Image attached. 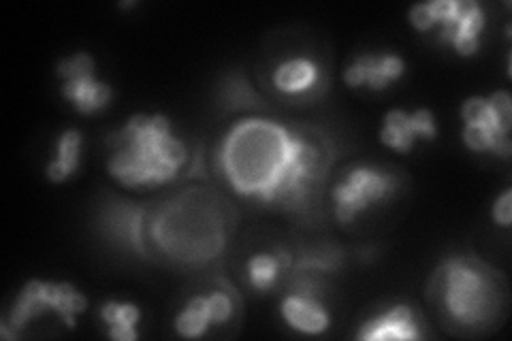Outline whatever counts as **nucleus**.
Returning <instances> with one entry per match:
<instances>
[{
  "mask_svg": "<svg viewBox=\"0 0 512 341\" xmlns=\"http://www.w3.org/2000/svg\"><path fill=\"white\" fill-rule=\"evenodd\" d=\"M271 88L286 101H312L325 90V73L308 54H291L271 69Z\"/></svg>",
  "mask_w": 512,
  "mask_h": 341,
  "instance_id": "nucleus-12",
  "label": "nucleus"
},
{
  "mask_svg": "<svg viewBox=\"0 0 512 341\" xmlns=\"http://www.w3.org/2000/svg\"><path fill=\"white\" fill-rule=\"evenodd\" d=\"M361 341H414L423 339L421 316L408 303H393L384 312H376L357 329Z\"/></svg>",
  "mask_w": 512,
  "mask_h": 341,
  "instance_id": "nucleus-14",
  "label": "nucleus"
},
{
  "mask_svg": "<svg viewBox=\"0 0 512 341\" xmlns=\"http://www.w3.org/2000/svg\"><path fill=\"white\" fill-rule=\"evenodd\" d=\"M329 141L271 118H242L220 135L214 165L222 182L248 203L301 211L316 199L331 167Z\"/></svg>",
  "mask_w": 512,
  "mask_h": 341,
  "instance_id": "nucleus-1",
  "label": "nucleus"
},
{
  "mask_svg": "<svg viewBox=\"0 0 512 341\" xmlns=\"http://www.w3.org/2000/svg\"><path fill=\"white\" fill-rule=\"evenodd\" d=\"M414 30L436 32V39L461 58L478 54L487 28V11L478 0H427L408 11Z\"/></svg>",
  "mask_w": 512,
  "mask_h": 341,
  "instance_id": "nucleus-5",
  "label": "nucleus"
},
{
  "mask_svg": "<svg viewBox=\"0 0 512 341\" xmlns=\"http://www.w3.org/2000/svg\"><path fill=\"white\" fill-rule=\"evenodd\" d=\"M491 220L500 229H508L512 224V188H506L500 197H495L491 205Z\"/></svg>",
  "mask_w": 512,
  "mask_h": 341,
  "instance_id": "nucleus-19",
  "label": "nucleus"
},
{
  "mask_svg": "<svg viewBox=\"0 0 512 341\" xmlns=\"http://www.w3.org/2000/svg\"><path fill=\"white\" fill-rule=\"evenodd\" d=\"M227 222L212 207L165 205L146 220V237L173 261L210 263L227 243Z\"/></svg>",
  "mask_w": 512,
  "mask_h": 341,
  "instance_id": "nucleus-4",
  "label": "nucleus"
},
{
  "mask_svg": "<svg viewBox=\"0 0 512 341\" xmlns=\"http://www.w3.org/2000/svg\"><path fill=\"white\" fill-rule=\"evenodd\" d=\"M395 173L376 165L350 167L331 188L333 216L340 224H352L380 203H387L397 192Z\"/></svg>",
  "mask_w": 512,
  "mask_h": 341,
  "instance_id": "nucleus-8",
  "label": "nucleus"
},
{
  "mask_svg": "<svg viewBox=\"0 0 512 341\" xmlns=\"http://www.w3.org/2000/svg\"><path fill=\"white\" fill-rule=\"evenodd\" d=\"M461 141L476 154L510 158L512 141V96L508 90H495L487 96L474 94L461 103Z\"/></svg>",
  "mask_w": 512,
  "mask_h": 341,
  "instance_id": "nucleus-7",
  "label": "nucleus"
},
{
  "mask_svg": "<svg viewBox=\"0 0 512 341\" xmlns=\"http://www.w3.org/2000/svg\"><path fill=\"white\" fill-rule=\"evenodd\" d=\"M280 316L291 331L299 335L316 337L329 331L331 312L308 288L286 292L280 301Z\"/></svg>",
  "mask_w": 512,
  "mask_h": 341,
  "instance_id": "nucleus-15",
  "label": "nucleus"
},
{
  "mask_svg": "<svg viewBox=\"0 0 512 341\" xmlns=\"http://www.w3.org/2000/svg\"><path fill=\"white\" fill-rule=\"evenodd\" d=\"M88 310V299L82 290L71 282L28 280L15 295L9 312L0 318V337L18 339L32 320L54 314L67 329L77 327V318Z\"/></svg>",
  "mask_w": 512,
  "mask_h": 341,
  "instance_id": "nucleus-6",
  "label": "nucleus"
},
{
  "mask_svg": "<svg viewBox=\"0 0 512 341\" xmlns=\"http://www.w3.org/2000/svg\"><path fill=\"white\" fill-rule=\"evenodd\" d=\"M378 139L397 154H410L416 143H431L438 139V120L429 107L414 111L393 107L382 118Z\"/></svg>",
  "mask_w": 512,
  "mask_h": 341,
  "instance_id": "nucleus-11",
  "label": "nucleus"
},
{
  "mask_svg": "<svg viewBox=\"0 0 512 341\" xmlns=\"http://www.w3.org/2000/svg\"><path fill=\"white\" fill-rule=\"evenodd\" d=\"M406 60L397 52H363L344 69V84L352 90L384 92L406 75Z\"/></svg>",
  "mask_w": 512,
  "mask_h": 341,
  "instance_id": "nucleus-13",
  "label": "nucleus"
},
{
  "mask_svg": "<svg viewBox=\"0 0 512 341\" xmlns=\"http://www.w3.org/2000/svg\"><path fill=\"white\" fill-rule=\"evenodd\" d=\"M84 137L79 128H64L54 145V158L45 165V177L52 184H64L79 171L82 165Z\"/></svg>",
  "mask_w": 512,
  "mask_h": 341,
  "instance_id": "nucleus-16",
  "label": "nucleus"
},
{
  "mask_svg": "<svg viewBox=\"0 0 512 341\" xmlns=\"http://www.w3.org/2000/svg\"><path fill=\"white\" fill-rule=\"evenodd\" d=\"M60 94L79 116H94L111 105L114 90L96 77V62L88 52H75L56 64Z\"/></svg>",
  "mask_w": 512,
  "mask_h": 341,
  "instance_id": "nucleus-9",
  "label": "nucleus"
},
{
  "mask_svg": "<svg viewBox=\"0 0 512 341\" xmlns=\"http://www.w3.org/2000/svg\"><path fill=\"white\" fill-rule=\"evenodd\" d=\"M293 258L288 252H256L246 261V280L254 292H271L291 267Z\"/></svg>",
  "mask_w": 512,
  "mask_h": 341,
  "instance_id": "nucleus-18",
  "label": "nucleus"
},
{
  "mask_svg": "<svg viewBox=\"0 0 512 341\" xmlns=\"http://www.w3.org/2000/svg\"><path fill=\"white\" fill-rule=\"evenodd\" d=\"M107 173L122 188L148 190L173 182L190 158L165 113H135L105 141Z\"/></svg>",
  "mask_w": 512,
  "mask_h": 341,
  "instance_id": "nucleus-2",
  "label": "nucleus"
},
{
  "mask_svg": "<svg viewBox=\"0 0 512 341\" xmlns=\"http://www.w3.org/2000/svg\"><path fill=\"white\" fill-rule=\"evenodd\" d=\"M101 322L105 324V333L114 341H137L139 324L143 318L141 307L133 301L109 299L99 307Z\"/></svg>",
  "mask_w": 512,
  "mask_h": 341,
  "instance_id": "nucleus-17",
  "label": "nucleus"
},
{
  "mask_svg": "<svg viewBox=\"0 0 512 341\" xmlns=\"http://www.w3.org/2000/svg\"><path fill=\"white\" fill-rule=\"evenodd\" d=\"M429 299L457 329H483L498 320L506 305L504 282L476 256L455 254L438 265L429 280Z\"/></svg>",
  "mask_w": 512,
  "mask_h": 341,
  "instance_id": "nucleus-3",
  "label": "nucleus"
},
{
  "mask_svg": "<svg viewBox=\"0 0 512 341\" xmlns=\"http://www.w3.org/2000/svg\"><path fill=\"white\" fill-rule=\"evenodd\" d=\"M239 297L235 288L218 286L210 292L192 295L173 318V331L184 339H201L214 327L233 320Z\"/></svg>",
  "mask_w": 512,
  "mask_h": 341,
  "instance_id": "nucleus-10",
  "label": "nucleus"
}]
</instances>
